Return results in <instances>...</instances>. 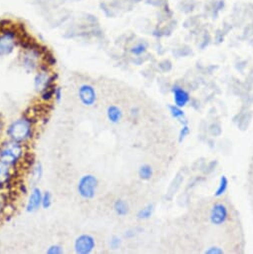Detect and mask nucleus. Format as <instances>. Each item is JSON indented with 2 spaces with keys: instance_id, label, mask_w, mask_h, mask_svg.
<instances>
[{
  "instance_id": "nucleus-1",
  "label": "nucleus",
  "mask_w": 253,
  "mask_h": 254,
  "mask_svg": "<svg viewBox=\"0 0 253 254\" xmlns=\"http://www.w3.org/2000/svg\"><path fill=\"white\" fill-rule=\"evenodd\" d=\"M32 124L27 118H21L12 122L7 128L6 134L9 140L16 143H24L32 137Z\"/></svg>"
},
{
  "instance_id": "nucleus-2",
  "label": "nucleus",
  "mask_w": 253,
  "mask_h": 254,
  "mask_svg": "<svg viewBox=\"0 0 253 254\" xmlns=\"http://www.w3.org/2000/svg\"><path fill=\"white\" fill-rule=\"evenodd\" d=\"M23 149L19 143L9 140L0 147V161L14 167L22 158Z\"/></svg>"
},
{
  "instance_id": "nucleus-3",
  "label": "nucleus",
  "mask_w": 253,
  "mask_h": 254,
  "mask_svg": "<svg viewBox=\"0 0 253 254\" xmlns=\"http://www.w3.org/2000/svg\"><path fill=\"white\" fill-rule=\"evenodd\" d=\"M98 188V180L93 175H84L80 178L78 185H77V190L79 195L83 199H92L95 197Z\"/></svg>"
},
{
  "instance_id": "nucleus-4",
  "label": "nucleus",
  "mask_w": 253,
  "mask_h": 254,
  "mask_svg": "<svg viewBox=\"0 0 253 254\" xmlns=\"http://www.w3.org/2000/svg\"><path fill=\"white\" fill-rule=\"evenodd\" d=\"M16 46V33L6 29L0 32V56L9 55Z\"/></svg>"
},
{
  "instance_id": "nucleus-5",
  "label": "nucleus",
  "mask_w": 253,
  "mask_h": 254,
  "mask_svg": "<svg viewBox=\"0 0 253 254\" xmlns=\"http://www.w3.org/2000/svg\"><path fill=\"white\" fill-rule=\"evenodd\" d=\"M95 246L96 240L90 234H81L74 241V250L77 254H90Z\"/></svg>"
},
{
  "instance_id": "nucleus-6",
  "label": "nucleus",
  "mask_w": 253,
  "mask_h": 254,
  "mask_svg": "<svg viewBox=\"0 0 253 254\" xmlns=\"http://www.w3.org/2000/svg\"><path fill=\"white\" fill-rule=\"evenodd\" d=\"M78 98L80 102L86 106L91 107L97 101V93L95 88L89 84H83L78 89Z\"/></svg>"
},
{
  "instance_id": "nucleus-7",
  "label": "nucleus",
  "mask_w": 253,
  "mask_h": 254,
  "mask_svg": "<svg viewBox=\"0 0 253 254\" xmlns=\"http://www.w3.org/2000/svg\"><path fill=\"white\" fill-rule=\"evenodd\" d=\"M55 76H50L46 71H40L34 78V87L38 92H42L47 88L53 87Z\"/></svg>"
},
{
  "instance_id": "nucleus-8",
  "label": "nucleus",
  "mask_w": 253,
  "mask_h": 254,
  "mask_svg": "<svg viewBox=\"0 0 253 254\" xmlns=\"http://www.w3.org/2000/svg\"><path fill=\"white\" fill-rule=\"evenodd\" d=\"M42 191L39 188H34L29 195V198L27 200L26 204V211L28 213L35 212L41 207L42 204Z\"/></svg>"
},
{
  "instance_id": "nucleus-9",
  "label": "nucleus",
  "mask_w": 253,
  "mask_h": 254,
  "mask_svg": "<svg viewBox=\"0 0 253 254\" xmlns=\"http://www.w3.org/2000/svg\"><path fill=\"white\" fill-rule=\"evenodd\" d=\"M227 215H228L227 208L223 204L217 203L211 209L210 221L214 225H220L225 222Z\"/></svg>"
},
{
  "instance_id": "nucleus-10",
  "label": "nucleus",
  "mask_w": 253,
  "mask_h": 254,
  "mask_svg": "<svg viewBox=\"0 0 253 254\" xmlns=\"http://www.w3.org/2000/svg\"><path fill=\"white\" fill-rule=\"evenodd\" d=\"M10 166L0 161V188H6L11 181Z\"/></svg>"
},
{
  "instance_id": "nucleus-11",
  "label": "nucleus",
  "mask_w": 253,
  "mask_h": 254,
  "mask_svg": "<svg viewBox=\"0 0 253 254\" xmlns=\"http://www.w3.org/2000/svg\"><path fill=\"white\" fill-rule=\"evenodd\" d=\"M174 94H175V102H176V105H177L178 107H180V108L186 106V104H187V103L189 102V100H190L189 94H188L185 90H183V89H181V88H179V87H175V88H174Z\"/></svg>"
},
{
  "instance_id": "nucleus-12",
  "label": "nucleus",
  "mask_w": 253,
  "mask_h": 254,
  "mask_svg": "<svg viewBox=\"0 0 253 254\" xmlns=\"http://www.w3.org/2000/svg\"><path fill=\"white\" fill-rule=\"evenodd\" d=\"M107 117L111 123L117 124L121 121V119L123 117V113L119 107H117L115 105H111L107 110Z\"/></svg>"
},
{
  "instance_id": "nucleus-13",
  "label": "nucleus",
  "mask_w": 253,
  "mask_h": 254,
  "mask_svg": "<svg viewBox=\"0 0 253 254\" xmlns=\"http://www.w3.org/2000/svg\"><path fill=\"white\" fill-rule=\"evenodd\" d=\"M114 210L119 216H125L129 212V204L124 199H117L114 202Z\"/></svg>"
},
{
  "instance_id": "nucleus-14",
  "label": "nucleus",
  "mask_w": 253,
  "mask_h": 254,
  "mask_svg": "<svg viewBox=\"0 0 253 254\" xmlns=\"http://www.w3.org/2000/svg\"><path fill=\"white\" fill-rule=\"evenodd\" d=\"M42 176H43V166L41 163L38 162L32 169V181L35 184H37L42 179Z\"/></svg>"
},
{
  "instance_id": "nucleus-15",
  "label": "nucleus",
  "mask_w": 253,
  "mask_h": 254,
  "mask_svg": "<svg viewBox=\"0 0 253 254\" xmlns=\"http://www.w3.org/2000/svg\"><path fill=\"white\" fill-rule=\"evenodd\" d=\"M139 176L142 180L148 181L153 176V169L150 165H143L139 170Z\"/></svg>"
},
{
  "instance_id": "nucleus-16",
  "label": "nucleus",
  "mask_w": 253,
  "mask_h": 254,
  "mask_svg": "<svg viewBox=\"0 0 253 254\" xmlns=\"http://www.w3.org/2000/svg\"><path fill=\"white\" fill-rule=\"evenodd\" d=\"M153 205L152 204H149V205H147L146 207H144V208H142L141 210H139V212H138V214H137V216H138V218L139 219H148V218H150L151 217V215H152V213H153Z\"/></svg>"
},
{
  "instance_id": "nucleus-17",
  "label": "nucleus",
  "mask_w": 253,
  "mask_h": 254,
  "mask_svg": "<svg viewBox=\"0 0 253 254\" xmlns=\"http://www.w3.org/2000/svg\"><path fill=\"white\" fill-rule=\"evenodd\" d=\"M52 204V194L50 193V191H44L42 193V204L41 206L45 209L49 208Z\"/></svg>"
},
{
  "instance_id": "nucleus-18",
  "label": "nucleus",
  "mask_w": 253,
  "mask_h": 254,
  "mask_svg": "<svg viewBox=\"0 0 253 254\" xmlns=\"http://www.w3.org/2000/svg\"><path fill=\"white\" fill-rule=\"evenodd\" d=\"M54 88H55V86L47 88L44 91H42L41 92V99L45 102H49L50 100H52L54 98Z\"/></svg>"
},
{
  "instance_id": "nucleus-19",
  "label": "nucleus",
  "mask_w": 253,
  "mask_h": 254,
  "mask_svg": "<svg viewBox=\"0 0 253 254\" xmlns=\"http://www.w3.org/2000/svg\"><path fill=\"white\" fill-rule=\"evenodd\" d=\"M227 185H228V181L226 179V177L222 176L221 179H220V184H219V187L215 192V196H220L222 193H224V191L226 190L227 189Z\"/></svg>"
},
{
  "instance_id": "nucleus-20",
  "label": "nucleus",
  "mask_w": 253,
  "mask_h": 254,
  "mask_svg": "<svg viewBox=\"0 0 253 254\" xmlns=\"http://www.w3.org/2000/svg\"><path fill=\"white\" fill-rule=\"evenodd\" d=\"M147 50V46L145 43H139L137 45H135L132 49H131V52L134 54V55H142L143 53H145Z\"/></svg>"
},
{
  "instance_id": "nucleus-21",
  "label": "nucleus",
  "mask_w": 253,
  "mask_h": 254,
  "mask_svg": "<svg viewBox=\"0 0 253 254\" xmlns=\"http://www.w3.org/2000/svg\"><path fill=\"white\" fill-rule=\"evenodd\" d=\"M63 252H64V250H63L62 246L59 244H52L46 250L47 254H62Z\"/></svg>"
},
{
  "instance_id": "nucleus-22",
  "label": "nucleus",
  "mask_w": 253,
  "mask_h": 254,
  "mask_svg": "<svg viewBox=\"0 0 253 254\" xmlns=\"http://www.w3.org/2000/svg\"><path fill=\"white\" fill-rule=\"evenodd\" d=\"M170 109H171L172 115L175 118H182V117H184V112L181 110L180 107H178V106H171Z\"/></svg>"
},
{
  "instance_id": "nucleus-23",
  "label": "nucleus",
  "mask_w": 253,
  "mask_h": 254,
  "mask_svg": "<svg viewBox=\"0 0 253 254\" xmlns=\"http://www.w3.org/2000/svg\"><path fill=\"white\" fill-rule=\"evenodd\" d=\"M121 243H122L121 238H119L118 236H113V237L111 238V241H110V247H111L112 249H117V248L120 247Z\"/></svg>"
},
{
  "instance_id": "nucleus-24",
  "label": "nucleus",
  "mask_w": 253,
  "mask_h": 254,
  "mask_svg": "<svg viewBox=\"0 0 253 254\" xmlns=\"http://www.w3.org/2000/svg\"><path fill=\"white\" fill-rule=\"evenodd\" d=\"M63 93H62V89L60 87H56L54 88V99L56 102H60L62 99Z\"/></svg>"
},
{
  "instance_id": "nucleus-25",
  "label": "nucleus",
  "mask_w": 253,
  "mask_h": 254,
  "mask_svg": "<svg viewBox=\"0 0 253 254\" xmlns=\"http://www.w3.org/2000/svg\"><path fill=\"white\" fill-rule=\"evenodd\" d=\"M205 252H206V253H222L223 251H222L221 249L217 248V247H211L210 249L206 250Z\"/></svg>"
},
{
  "instance_id": "nucleus-26",
  "label": "nucleus",
  "mask_w": 253,
  "mask_h": 254,
  "mask_svg": "<svg viewBox=\"0 0 253 254\" xmlns=\"http://www.w3.org/2000/svg\"><path fill=\"white\" fill-rule=\"evenodd\" d=\"M188 134H189V128H188V127L186 126V127H184L183 131L181 132V140H182V139H184Z\"/></svg>"
},
{
  "instance_id": "nucleus-27",
  "label": "nucleus",
  "mask_w": 253,
  "mask_h": 254,
  "mask_svg": "<svg viewBox=\"0 0 253 254\" xmlns=\"http://www.w3.org/2000/svg\"><path fill=\"white\" fill-rule=\"evenodd\" d=\"M1 210H2V200L0 198V212H1Z\"/></svg>"
},
{
  "instance_id": "nucleus-28",
  "label": "nucleus",
  "mask_w": 253,
  "mask_h": 254,
  "mask_svg": "<svg viewBox=\"0 0 253 254\" xmlns=\"http://www.w3.org/2000/svg\"><path fill=\"white\" fill-rule=\"evenodd\" d=\"M1 128H2V125H1V122H0V131H1Z\"/></svg>"
}]
</instances>
